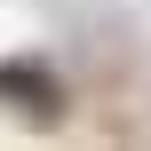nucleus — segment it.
Here are the masks:
<instances>
[{"label":"nucleus","mask_w":151,"mask_h":151,"mask_svg":"<svg viewBox=\"0 0 151 151\" xmlns=\"http://www.w3.org/2000/svg\"><path fill=\"white\" fill-rule=\"evenodd\" d=\"M0 104H24L32 119H56L64 111V88L48 64H0Z\"/></svg>","instance_id":"1"}]
</instances>
